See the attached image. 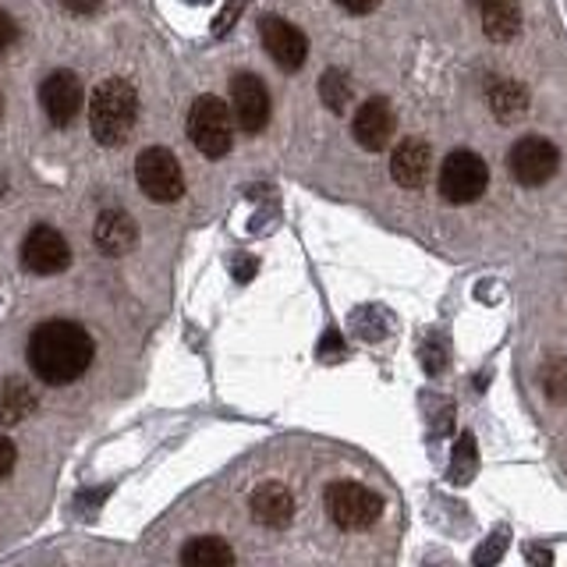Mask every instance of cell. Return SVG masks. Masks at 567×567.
<instances>
[{"mask_svg":"<svg viewBox=\"0 0 567 567\" xmlns=\"http://www.w3.org/2000/svg\"><path fill=\"white\" fill-rule=\"evenodd\" d=\"M319 96H323V103L333 114H344L348 103L354 100V85L341 68H330L323 71V79H319Z\"/></svg>","mask_w":567,"mask_h":567,"instance_id":"cell-20","label":"cell"},{"mask_svg":"<svg viewBox=\"0 0 567 567\" xmlns=\"http://www.w3.org/2000/svg\"><path fill=\"white\" fill-rule=\"evenodd\" d=\"M14 457H18L14 443L8 436H0V483H4V478L14 472Z\"/></svg>","mask_w":567,"mask_h":567,"instance_id":"cell-24","label":"cell"},{"mask_svg":"<svg viewBox=\"0 0 567 567\" xmlns=\"http://www.w3.org/2000/svg\"><path fill=\"white\" fill-rule=\"evenodd\" d=\"M71 262V248L64 241V235L58 227H32L25 241H22V266L29 274H40V277H53L61 274L64 266Z\"/></svg>","mask_w":567,"mask_h":567,"instance_id":"cell-9","label":"cell"},{"mask_svg":"<svg viewBox=\"0 0 567 567\" xmlns=\"http://www.w3.org/2000/svg\"><path fill=\"white\" fill-rule=\"evenodd\" d=\"M14 40H18V25H14V18L0 8V53L4 50H11L14 47Z\"/></svg>","mask_w":567,"mask_h":567,"instance_id":"cell-23","label":"cell"},{"mask_svg":"<svg viewBox=\"0 0 567 567\" xmlns=\"http://www.w3.org/2000/svg\"><path fill=\"white\" fill-rule=\"evenodd\" d=\"M344 11H351V14H369V11H377L380 8V0H337Z\"/></svg>","mask_w":567,"mask_h":567,"instance_id":"cell-25","label":"cell"},{"mask_svg":"<svg viewBox=\"0 0 567 567\" xmlns=\"http://www.w3.org/2000/svg\"><path fill=\"white\" fill-rule=\"evenodd\" d=\"M394 128H398V117H394V111H390V103L383 96L365 100L359 111H354V121H351L354 142H359V146L369 150V153L386 150V142L394 138Z\"/></svg>","mask_w":567,"mask_h":567,"instance_id":"cell-12","label":"cell"},{"mask_svg":"<svg viewBox=\"0 0 567 567\" xmlns=\"http://www.w3.org/2000/svg\"><path fill=\"white\" fill-rule=\"evenodd\" d=\"M507 167L514 174V182L525 185V188H539L546 185L549 177L557 174L560 167V153L549 138H539V135H525L514 142V150L507 156Z\"/></svg>","mask_w":567,"mask_h":567,"instance_id":"cell-7","label":"cell"},{"mask_svg":"<svg viewBox=\"0 0 567 567\" xmlns=\"http://www.w3.org/2000/svg\"><path fill=\"white\" fill-rule=\"evenodd\" d=\"M532 557H536V564H539V567H546V564H549V557L543 554V549H532Z\"/></svg>","mask_w":567,"mask_h":567,"instance_id":"cell-29","label":"cell"},{"mask_svg":"<svg viewBox=\"0 0 567 567\" xmlns=\"http://www.w3.org/2000/svg\"><path fill=\"white\" fill-rule=\"evenodd\" d=\"M230 111H235V121L245 135H259L270 121V93L252 71L230 79Z\"/></svg>","mask_w":567,"mask_h":567,"instance_id":"cell-8","label":"cell"},{"mask_svg":"<svg viewBox=\"0 0 567 567\" xmlns=\"http://www.w3.org/2000/svg\"><path fill=\"white\" fill-rule=\"evenodd\" d=\"M489 106H493V114L501 117V121H514V117H522L528 111V96H525V89L518 82H493L489 85Z\"/></svg>","mask_w":567,"mask_h":567,"instance_id":"cell-19","label":"cell"},{"mask_svg":"<svg viewBox=\"0 0 567 567\" xmlns=\"http://www.w3.org/2000/svg\"><path fill=\"white\" fill-rule=\"evenodd\" d=\"M138 117V96L132 82L106 79L93 89V103H89V128L100 146H121L132 135Z\"/></svg>","mask_w":567,"mask_h":567,"instance_id":"cell-2","label":"cell"},{"mask_svg":"<svg viewBox=\"0 0 567 567\" xmlns=\"http://www.w3.org/2000/svg\"><path fill=\"white\" fill-rule=\"evenodd\" d=\"M138 241V227L128 213H117V209H106L100 213L96 220V245L103 248L106 256H124L132 252Z\"/></svg>","mask_w":567,"mask_h":567,"instance_id":"cell-15","label":"cell"},{"mask_svg":"<svg viewBox=\"0 0 567 567\" xmlns=\"http://www.w3.org/2000/svg\"><path fill=\"white\" fill-rule=\"evenodd\" d=\"M61 4L68 11H75V14H93V11H100L103 0H61Z\"/></svg>","mask_w":567,"mask_h":567,"instance_id":"cell-26","label":"cell"},{"mask_svg":"<svg viewBox=\"0 0 567 567\" xmlns=\"http://www.w3.org/2000/svg\"><path fill=\"white\" fill-rule=\"evenodd\" d=\"M433 171V153L422 138H404L390 156V174L401 188H422Z\"/></svg>","mask_w":567,"mask_h":567,"instance_id":"cell-14","label":"cell"},{"mask_svg":"<svg viewBox=\"0 0 567 567\" xmlns=\"http://www.w3.org/2000/svg\"><path fill=\"white\" fill-rule=\"evenodd\" d=\"M543 386L554 401H567V359H557L543 369Z\"/></svg>","mask_w":567,"mask_h":567,"instance_id":"cell-22","label":"cell"},{"mask_svg":"<svg viewBox=\"0 0 567 567\" xmlns=\"http://www.w3.org/2000/svg\"><path fill=\"white\" fill-rule=\"evenodd\" d=\"M259 35H262L266 53H270L284 71H298L301 64H306L309 40L291 22H284V18H277V14H266L259 22Z\"/></svg>","mask_w":567,"mask_h":567,"instance_id":"cell-11","label":"cell"},{"mask_svg":"<svg viewBox=\"0 0 567 567\" xmlns=\"http://www.w3.org/2000/svg\"><path fill=\"white\" fill-rule=\"evenodd\" d=\"M478 8H483V29L489 40L507 43L518 35V29H522L518 0H478Z\"/></svg>","mask_w":567,"mask_h":567,"instance_id":"cell-16","label":"cell"},{"mask_svg":"<svg viewBox=\"0 0 567 567\" xmlns=\"http://www.w3.org/2000/svg\"><path fill=\"white\" fill-rule=\"evenodd\" d=\"M238 8H241V0H230V4H227V11L220 14V22H217V32H224L230 22H235V14H238Z\"/></svg>","mask_w":567,"mask_h":567,"instance_id":"cell-28","label":"cell"},{"mask_svg":"<svg viewBox=\"0 0 567 567\" xmlns=\"http://www.w3.org/2000/svg\"><path fill=\"white\" fill-rule=\"evenodd\" d=\"M188 138L195 142V150L209 159H220L230 153L235 142V124H230V106L217 96H199L192 103L188 114Z\"/></svg>","mask_w":567,"mask_h":567,"instance_id":"cell-3","label":"cell"},{"mask_svg":"<svg viewBox=\"0 0 567 567\" xmlns=\"http://www.w3.org/2000/svg\"><path fill=\"white\" fill-rule=\"evenodd\" d=\"M472 472H475V440L472 436H461L457 440V451H454L451 478H454V483H465Z\"/></svg>","mask_w":567,"mask_h":567,"instance_id":"cell-21","label":"cell"},{"mask_svg":"<svg viewBox=\"0 0 567 567\" xmlns=\"http://www.w3.org/2000/svg\"><path fill=\"white\" fill-rule=\"evenodd\" d=\"M486 182H489V171L483 164V156L472 150L451 153L440 167V195L454 206L475 203L478 195L486 192Z\"/></svg>","mask_w":567,"mask_h":567,"instance_id":"cell-6","label":"cell"},{"mask_svg":"<svg viewBox=\"0 0 567 567\" xmlns=\"http://www.w3.org/2000/svg\"><path fill=\"white\" fill-rule=\"evenodd\" d=\"M82 103H85V93H82V82H79L75 71H53V75L43 79L40 106H43V114L50 117V124L68 128V124L79 117Z\"/></svg>","mask_w":567,"mask_h":567,"instance_id":"cell-10","label":"cell"},{"mask_svg":"<svg viewBox=\"0 0 567 567\" xmlns=\"http://www.w3.org/2000/svg\"><path fill=\"white\" fill-rule=\"evenodd\" d=\"M327 514L333 518L337 528L344 532H362L383 514V496L372 493L362 483H351V478H341V483L327 486Z\"/></svg>","mask_w":567,"mask_h":567,"instance_id":"cell-4","label":"cell"},{"mask_svg":"<svg viewBox=\"0 0 567 567\" xmlns=\"http://www.w3.org/2000/svg\"><path fill=\"white\" fill-rule=\"evenodd\" d=\"M496 554H504V536H489V546H486L475 560H478V564H493Z\"/></svg>","mask_w":567,"mask_h":567,"instance_id":"cell-27","label":"cell"},{"mask_svg":"<svg viewBox=\"0 0 567 567\" xmlns=\"http://www.w3.org/2000/svg\"><path fill=\"white\" fill-rule=\"evenodd\" d=\"M135 182L142 192H146V199H153V203H174V199H182V192H185L182 164H177V156L164 146H150L138 153Z\"/></svg>","mask_w":567,"mask_h":567,"instance_id":"cell-5","label":"cell"},{"mask_svg":"<svg viewBox=\"0 0 567 567\" xmlns=\"http://www.w3.org/2000/svg\"><path fill=\"white\" fill-rule=\"evenodd\" d=\"M0 114H4V100H0Z\"/></svg>","mask_w":567,"mask_h":567,"instance_id":"cell-30","label":"cell"},{"mask_svg":"<svg viewBox=\"0 0 567 567\" xmlns=\"http://www.w3.org/2000/svg\"><path fill=\"white\" fill-rule=\"evenodd\" d=\"M182 567H235V549L220 536H195L182 549Z\"/></svg>","mask_w":567,"mask_h":567,"instance_id":"cell-17","label":"cell"},{"mask_svg":"<svg viewBox=\"0 0 567 567\" xmlns=\"http://www.w3.org/2000/svg\"><path fill=\"white\" fill-rule=\"evenodd\" d=\"M93 354H96L93 337H89L85 327L71 323V319L40 323L32 330L29 348H25L29 369L50 386H64L85 377V369L93 365Z\"/></svg>","mask_w":567,"mask_h":567,"instance_id":"cell-1","label":"cell"},{"mask_svg":"<svg viewBox=\"0 0 567 567\" xmlns=\"http://www.w3.org/2000/svg\"><path fill=\"white\" fill-rule=\"evenodd\" d=\"M35 412V394H32V386L25 380H0V422L4 425H14V422H22Z\"/></svg>","mask_w":567,"mask_h":567,"instance_id":"cell-18","label":"cell"},{"mask_svg":"<svg viewBox=\"0 0 567 567\" xmlns=\"http://www.w3.org/2000/svg\"><path fill=\"white\" fill-rule=\"evenodd\" d=\"M248 511L266 528H284L295 518V496L284 483H262L248 496Z\"/></svg>","mask_w":567,"mask_h":567,"instance_id":"cell-13","label":"cell"}]
</instances>
